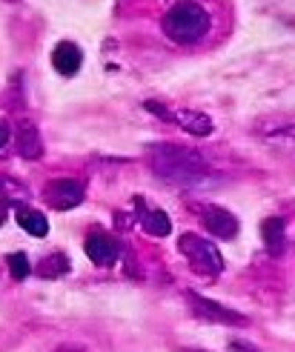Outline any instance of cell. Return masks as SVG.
<instances>
[{
	"instance_id": "7c38bea8",
	"label": "cell",
	"mask_w": 295,
	"mask_h": 352,
	"mask_svg": "<svg viewBox=\"0 0 295 352\" xmlns=\"http://www.w3.org/2000/svg\"><path fill=\"white\" fill-rule=\"evenodd\" d=\"M17 223L23 226V230L34 238H46L49 235V221L43 212H38V209L32 206H17Z\"/></svg>"
},
{
	"instance_id": "2e32d148",
	"label": "cell",
	"mask_w": 295,
	"mask_h": 352,
	"mask_svg": "<svg viewBox=\"0 0 295 352\" xmlns=\"http://www.w3.org/2000/svg\"><path fill=\"white\" fill-rule=\"evenodd\" d=\"M9 272H12V278L23 280V278L32 272V267H29V258H26L23 252H12V255H9Z\"/></svg>"
},
{
	"instance_id": "30bf717a",
	"label": "cell",
	"mask_w": 295,
	"mask_h": 352,
	"mask_svg": "<svg viewBox=\"0 0 295 352\" xmlns=\"http://www.w3.org/2000/svg\"><path fill=\"white\" fill-rule=\"evenodd\" d=\"M80 63H83V55H80V49L75 46V43H58L55 46V52H52V66L58 69L61 75H75L78 69H80Z\"/></svg>"
},
{
	"instance_id": "3957f363",
	"label": "cell",
	"mask_w": 295,
	"mask_h": 352,
	"mask_svg": "<svg viewBox=\"0 0 295 352\" xmlns=\"http://www.w3.org/2000/svg\"><path fill=\"white\" fill-rule=\"evenodd\" d=\"M178 252L186 258L189 267H193L195 272H201V275H218V272L223 270V255H221V250H218L212 241H206V238H201V235H195V232L181 235Z\"/></svg>"
},
{
	"instance_id": "d6986e66",
	"label": "cell",
	"mask_w": 295,
	"mask_h": 352,
	"mask_svg": "<svg viewBox=\"0 0 295 352\" xmlns=\"http://www.w3.org/2000/svg\"><path fill=\"white\" fill-rule=\"evenodd\" d=\"M6 140H9V123H6V120H0V149L6 146Z\"/></svg>"
},
{
	"instance_id": "ffe728a7",
	"label": "cell",
	"mask_w": 295,
	"mask_h": 352,
	"mask_svg": "<svg viewBox=\"0 0 295 352\" xmlns=\"http://www.w3.org/2000/svg\"><path fill=\"white\" fill-rule=\"evenodd\" d=\"M184 352H206V349H184Z\"/></svg>"
},
{
	"instance_id": "6da1fadb",
	"label": "cell",
	"mask_w": 295,
	"mask_h": 352,
	"mask_svg": "<svg viewBox=\"0 0 295 352\" xmlns=\"http://www.w3.org/2000/svg\"><path fill=\"white\" fill-rule=\"evenodd\" d=\"M149 166L158 178L175 184V186H198L210 175V164L206 157L189 146L178 144H152L146 146Z\"/></svg>"
},
{
	"instance_id": "8fae6325",
	"label": "cell",
	"mask_w": 295,
	"mask_h": 352,
	"mask_svg": "<svg viewBox=\"0 0 295 352\" xmlns=\"http://www.w3.org/2000/svg\"><path fill=\"white\" fill-rule=\"evenodd\" d=\"M138 218H141L144 232H149L155 238H166L172 232V221L164 209H138Z\"/></svg>"
},
{
	"instance_id": "8992f818",
	"label": "cell",
	"mask_w": 295,
	"mask_h": 352,
	"mask_svg": "<svg viewBox=\"0 0 295 352\" xmlns=\"http://www.w3.org/2000/svg\"><path fill=\"white\" fill-rule=\"evenodd\" d=\"M83 195H86V189L75 178H58L43 189V198L52 209H72L83 201Z\"/></svg>"
},
{
	"instance_id": "e0dca14e",
	"label": "cell",
	"mask_w": 295,
	"mask_h": 352,
	"mask_svg": "<svg viewBox=\"0 0 295 352\" xmlns=\"http://www.w3.org/2000/svg\"><path fill=\"white\" fill-rule=\"evenodd\" d=\"M0 195H3V198H23V195H26V189L17 184V181L0 178Z\"/></svg>"
},
{
	"instance_id": "ac0fdd59",
	"label": "cell",
	"mask_w": 295,
	"mask_h": 352,
	"mask_svg": "<svg viewBox=\"0 0 295 352\" xmlns=\"http://www.w3.org/2000/svg\"><path fill=\"white\" fill-rule=\"evenodd\" d=\"M227 346H230V352H261L255 344H247V341H230Z\"/></svg>"
},
{
	"instance_id": "277c9868",
	"label": "cell",
	"mask_w": 295,
	"mask_h": 352,
	"mask_svg": "<svg viewBox=\"0 0 295 352\" xmlns=\"http://www.w3.org/2000/svg\"><path fill=\"white\" fill-rule=\"evenodd\" d=\"M146 109L155 112V115H161L164 120L178 123L181 129L193 132V135H198V138L212 135V129H215L212 118H210V115H204V112H195V109H175V112H169L164 103H155V100H146Z\"/></svg>"
},
{
	"instance_id": "4fadbf2b",
	"label": "cell",
	"mask_w": 295,
	"mask_h": 352,
	"mask_svg": "<svg viewBox=\"0 0 295 352\" xmlns=\"http://www.w3.org/2000/svg\"><path fill=\"white\" fill-rule=\"evenodd\" d=\"M284 230H287V226H284L281 218H267L261 223V238H264L270 252H281L284 250Z\"/></svg>"
},
{
	"instance_id": "9a60e30c",
	"label": "cell",
	"mask_w": 295,
	"mask_h": 352,
	"mask_svg": "<svg viewBox=\"0 0 295 352\" xmlns=\"http://www.w3.org/2000/svg\"><path fill=\"white\" fill-rule=\"evenodd\" d=\"M267 144L272 146H289L295 149V123H284V126H272L267 135H264Z\"/></svg>"
},
{
	"instance_id": "7a4b0ae2",
	"label": "cell",
	"mask_w": 295,
	"mask_h": 352,
	"mask_svg": "<svg viewBox=\"0 0 295 352\" xmlns=\"http://www.w3.org/2000/svg\"><path fill=\"white\" fill-rule=\"evenodd\" d=\"M164 34L175 43H195L201 41L206 32H210V12H206L201 3H193V0H184V3H175L166 14H164Z\"/></svg>"
},
{
	"instance_id": "ba28073f",
	"label": "cell",
	"mask_w": 295,
	"mask_h": 352,
	"mask_svg": "<svg viewBox=\"0 0 295 352\" xmlns=\"http://www.w3.org/2000/svg\"><path fill=\"white\" fill-rule=\"evenodd\" d=\"M83 250H86V255H89V261L98 263V267H112V263L118 261V243L107 235H100V232L86 238Z\"/></svg>"
},
{
	"instance_id": "52a82bcc",
	"label": "cell",
	"mask_w": 295,
	"mask_h": 352,
	"mask_svg": "<svg viewBox=\"0 0 295 352\" xmlns=\"http://www.w3.org/2000/svg\"><path fill=\"white\" fill-rule=\"evenodd\" d=\"M201 221H204V230L212 232L215 238L232 241L238 235V218L223 206H206L201 212Z\"/></svg>"
},
{
	"instance_id": "5b68a950",
	"label": "cell",
	"mask_w": 295,
	"mask_h": 352,
	"mask_svg": "<svg viewBox=\"0 0 295 352\" xmlns=\"http://www.w3.org/2000/svg\"><path fill=\"white\" fill-rule=\"evenodd\" d=\"M186 298H189V304H193L195 315H198V318H204L206 324H244L247 321L241 312H235L230 307L212 301V298H204V295H198L193 289L186 292Z\"/></svg>"
},
{
	"instance_id": "5bb4252c",
	"label": "cell",
	"mask_w": 295,
	"mask_h": 352,
	"mask_svg": "<svg viewBox=\"0 0 295 352\" xmlns=\"http://www.w3.org/2000/svg\"><path fill=\"white\" fill-rule=\"evenodd\" d=\"M38 272H41V278H61V275L69 272V258L63 252H52L41 261Z\"/></svg>"
},
{
	"instance_id": "44dd1931",
	"label": "cell",
	"mask_w": 295,
	"mask_h": 352,
	"mask_svg": "<svg viewBox=\"0 0 295 352\" xmlns=\"http://www.w3.org/2000/svg\"><path fill=\"white\" fill-rule=\"evenodd\" d=\"M0 223H3V212H0Z\"/></svg>"
},
{
	"instance_id": "9c48e42d",
	"label": "cell",
	"mask_w": 295,
	"mask_h": 352,
	"mask_svg": "<svg viewBox=\"0 0 295 352\" xmlns=\"http://www.w3.org/2000/svg\"><path fill=\"white\" fill-rule=\"evenodd\" d=\"M17 155L26 157V161H38V157L43 155L41 132L29 120H21V126H17Z\"/></svg>"
}]
</instances>
